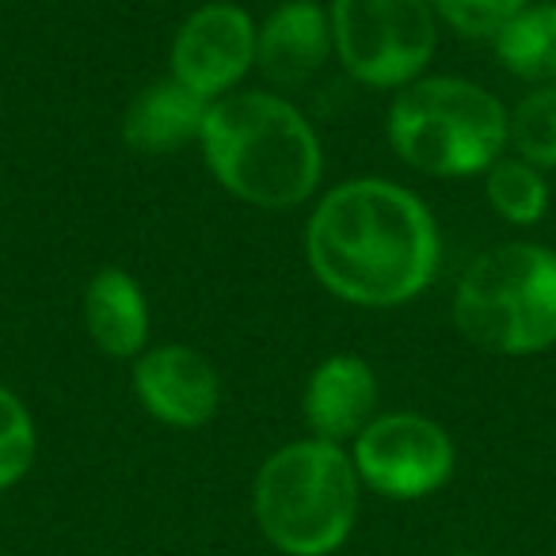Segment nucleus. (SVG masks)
Returning <instances> with one entry per match:
<instances>
[{"label":"nucleus","mask_w":556,"mask_h":556,"mask_svg":"<svg viewBox=\"0 0 556 556\" xmlns=\"http://www.w3.org/2000/svg\"><path fill=\"white\" fill-rule=\"evenodd\" d=\"M305 260L313 278L343 305L401 309L439 275L442 232L412 187L351 176L313 202Z\"/></svg>","instance_id":"obj_1"},{"label":"nucleus","mask_w":556,"mask_h":556,"mask_svg":"<svg viewBox=\"0 0 556 556\" xmlns=\"http://www.w3.org/2000/svg\"><path fill=\"white\" fill-rule=\"evenodd\" d=\"M199 153L222 191L267 214L305 206L325 184L317 126L294 100L270 88H240L210 103Z\"/></svg>","instance_id":"obj_2"},{"label":"nucleus","mask_w":556,"mask_h":556,"mask_svg":"<svg viewBox=\"0 0 556 556\" xmlns=\"http://www.w3.org/2000/svg\"><path fill=\"white\" fill-rule=\"evenodd\" d=\"M363 492L348 446L305 434L263 457L252 484L255 526L282 556H332L355 530Z\"/></svg>","instance_id":"obj_3"},{"label":"nucleus","mask_w":556,"mask_h":556,"mask_svg":"<svg viewBox=\"0 0 556 556\" xmlns=\"http://www.w3.org/2000/svg\"><path fill=\"white\" fill-rule=\"evenodd\" d=\"M386 138L396 161L419 176H484L507 153V108L477 80L427 73L393 92Z\"/></svg>","instance_id":"obj_4"},{"label":"nucleus","mask_w":556,"mask_h":556,"mask_svg":"<svg viewBox=\"0 0 556 556\" xmlns=\"http://www.w3.org/2000/svg\"><path fill=\"white\" fill-rule=\"evenodd\" d=\"M462 340L488 355L530 358L556 348V252L507 240L472 255L450 302Z\"/></svg>","instance_id":"obj_5"},{"label":"nucleus","mask_w":556,"mask_h":556,"mask_svg":"<svg viewBox=\"0 0 556 556\" xmlns=\"http://www.w3.org/2000/svg\"><path fill=\"white\" fill-rule=\"evenodd\" d=\"M336 62L355 85L401 92L427 77L439 50L431 0H328Z\"/></svg>","instance_id":"obj_6"},{"label":"nucleus","mask_w":556,"mask_h":556,"mask_svg":"<svg viewBox=\"0 0 556 556\" xmlns=\"http://www.w3.org/2000/svg\"><path fill=\"white\" fill-rule=\"evenodd\" d=\"M366 492L381 500H427L457 472V442L424 412H378L348 446Z\"/></svg>","instance_id":"obj_7"},{"label":"nucleus","mask_w":556,"mask_h":556,"mask_svg":"<svg viewBox=\"0 0 556 556\" xmlns=\"http://www.w3.org/2000/svg\"><path fill=\"white\" fill-rule=\"evenodd\" d=\"M255 31L260 20L237 0H206L176 27L168 47V77L214 103L240 92L255 70Z\"/></svg>","instance_id":"obj_8"},{"label":"nucleus","mask_w":556,"mask_h":556,"mask_svg":"<svg viewBox=\"0 0 556 556\" xmlns=\"http://www.w3.org/2000/svg\"><path fill=\"white\" fill-rule=\"evenodd\" d=\"M130 386L146 416L172 431H199L222 412V374L191 343H149L130 363Z\"/></svg>","instance_id":"obj_9"},{"label":"nucleus","mask_w":556,"mask_h":556,"mask_svg":"<svg viewBox=\"0 0 556 556\" xmlns=\"http://www.w3.org/2000/svg\"><path fill=\"white\" fill-rule=\"evenodd\" d=\"M336 58L328 4L317 0H282L260 20L255 31V70L270 92H294L320 77Z\"/></svg>","instance_id":"obj_10"},{"label":"nucleus","mask_w":556,"mask_h":556,"mask_svg":"<svg viewBox=\"0 0 556 556\" xmlns=\"http://www.w3.org/2000/svg\"><path fill=\"white\" fill-rule=\"evenodd\" d=\"M378 416V374L358 351H336L309 370L302 419L313 439L348 446Z\"/></svg>","instance_id":"obj_11"},{"label":"nucleus","mask_w":556,"mask_h":556,"mask_svg":"<svg viewBox=\"0 0 556 556\" xmlns=\"http://www.w3.org/2000/svg\"><path fill=\"white\" fill-rule=\"evenodd\" d=\"M80 320L96 351L118 363H134L149 348L153 332V309L141 282L123 267H100L85 282L80 298Z\"/></svg>","instance_id":"obj_12"},{"label":"nucleus","mask_w":556,"mask_h":556,"mask_svg":"<svg viewBox=\"0 0 556 556\" xmlns=\"http://www.w3.org/2000/svg\"><path fill=\"white\" fill-rule=\"evenodd\" d=\"M206 111L210 103L199 100L176 77H156L126 103L118 134L126 149L138 156H176L187 146H199Z\"/></svg>","instance_id":"obj_13"},{"label":"nucleus","mask_w":556,"mask_h":556,"mask_svg":"<svg viewBox=\"0 0 556 556\" xmlns=\"http://www.w3.org/2000/svg\"><path fill=\"white\" fill-rule=\"evenodd\" d=\"M495 62L526 85H556V0H530L492 39Z\"/></svg>","instance_id":"obj_14"},{"label":"nucleus","mask_w":556,"mask_h":556,"mask_svg":"<svg viewBox=\"0 0 556 556\" xmlns=\"http://www.w3.org/2000/svg\"><path fill=\"white\" fill-rule=\"evenodd\" d=\"M480 179H484L488 206L495 210L500 222L515 225V229H530V225L545 222L548 202H553L548 172L533 168L530 161L515 153H503Z\"/></svg>","instance_id":"obj_15"},{"label":"nucleus","mask_w":556,"mask_h":556,"mask_svg":"<svg viewBox=\"0 0 556 556\" xmlns=\"http://www.w3.org/2000/svg\"><path fill=\"white\" fill-rule=\"evenodd\" d=\"M507 153L556 172V85H538L507 108Z\"/></svg>","instance_id":"obj_16"},{"label":"nucleus","mask_w":556,"mask_h":556,"mask_svg":"<svg viewBox=\"0 0 556 556\" xmlns=\"http://www.w3.org/2000/svg\"><path fill=\"white\" fill-rule=\"evenodd\" d=\"M39 457V427L16 389L0 386V492L16 488Z\"/></svg>","instance_id":"obj_17"},{"label":"nucleus","mask_w":556,"mask_h":556,"mask_svg":"<svg viewBox=\"0 0 556 556\" xmlns=\"http://www.w3.org/2000/svg\"><path fill=\"white\" fill-rule=\"evenodd\" d=\"M530 0H431L439 24H446L450 31L465 35V39H488L492 42L500 35L503 24L518 16Z\"/></svg>","instance_id":"obj_18"},{"label":"nucleus","mask_w":556,"mask_h":556,"mask_svg":"<svg viewBox=\"0 0 556 556\" xmlns=\"http://www.w3.org/2000/svg\"><path fill=\"white\" fill-rule=\"evenodd\" d=\"M457 556H480V553H457Z\"/></svg>","instance_id":"obj_19"}]
</instances>
